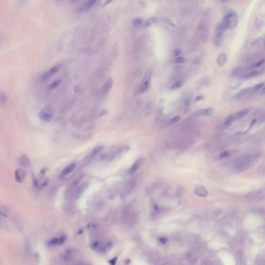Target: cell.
I'll list each match as a JSON object with an SVG mask.
<instances>
[{
    "label": "cell",
    "mask_w": 265,
    "mask_h": 265,
    "mask_svg": "<svg viewBox=\"0 0 265 265\" xmlns=\"http://www.w3.org/2000/svg\"><path fill=\"white\" fill-rule=\"evenodd\" d=\"M238 17L237 14L235 13H229L224 17L223 20L224 24L227 29L232 30L237 26Z\"/></svg>",
    "instance_id": "6da1fadb"
},
{
    "label": "cell",
    "mask_w": 265,
    "mask_h": 265,
    "mask_svg": "<svg viewBox=\"0 0 265 265\" xmlns=\"http://www.w3.org/2000/svg\"><path fill=\"white\" fill-rule=\"evenodd\" d=\"M55 111L53 108L50 106H47L42 108L39 113V117L42 121L50 122L52 119Z\"/></svg>",
    "instance_id": "7a4b0ae2"
},
{
    "label": "cell",
    "mask_w": 265,
    "mask_h": 265,
    "mask_svg": "<svg viewBox=\"0 0 265 265\" xmlns=\"http://www.w3.org/2000/svg\"><path fill=\"white\" fill-rule=\"evenodd\" d=\"M60 68V65H56L55 66L51 67L50 70H47V72H46L43 74V75L42 76V79L43 80H46L49 79L51 78L53 75L58 72Z\"/></svg>",
    "instance_id": "3957f363"
},
{
    "label": "cell",
    "mask_w": 265,
    "mask_h": 265,
    "mask_svg": "<svg viewBox=\"0 0 265 265\" xmlns=\"http://www.w3.org/2000/svg\"><path fill=\"white\" fill-rule=\"evenodd\" d=\"M65 241H66V238L64 237V236L53 238L48 241L47 245L49 246H61V245L65 243Z\"/></svg>",
    "instance_id": "277c9868"
},
{
    "label": "cell",
    "mask_w": 265,
    "mask_h": 265,
    "mask_svg": "<svg viewBox=\"0 0 265 265\" xmlns=\"http://www.w3.org/2000/svg\"><path fill=\"white\" fill-rule=\"evenodd\" d=\"M151 79V73L148 72L142 80L140 84V90L141 92L146 91L149 87Z\"/></svg>",
    "instance_id": "5b68a950"
},
{
    "label": "cell",
    "mask_w": 265,
    "mask_h": 265,
    "mask_svg": "<svg viewBox=\"0 0 265 265\" xmlns=\"http://www.w3.org/2000/svg\"><path fill=\"white\" fill-rule=\"evenodd\" d=\"M27 172L24 170L18 169H16L15 172V180L18 183H22L26 177Z\"/></svg>",
    "instance_id": "8992f818"
},
{
    "label": "cell",
    "mask_w": 265,
    "mask_h": 265,
    "mask_svg": "<svg viewBox=\"0 0 265 265\" xmlns=\"http://www.w3.org/2000/svg\"><path fill=\"white\" fill-rule=\"evenodd\" d=\"M76 167V164L75 163H71L70 165H67V166L65 168L62 170V172H61L60 175V177L61 178H63L65 177V176H66L70 174V173L72 172L74 170Z\"/></svg>",
    "instance_id": "52a82bcc"
},
{
    "label": "cell",
    "mask_w": 265,
    "mask_h": 265,
    "mask_svg": "<svg viewBox=\"0 0 265 265\" xmlns=\"http://www.w3.org/2000/svg\"><path fill=\"white\" fill-rule=\"evenodd\" d=\"M98 0H88L84 6H82L81 8H79V10H80L81 12H82V11L88 12V11H89L92 8L93 5H94L95 3Z\"/></svg>",
    "instance_id": "ba28073f"
},
{
    "label": "cell",
    "mask_w": 265,
    "mask_h": 265,
    "mask_svg": "<svg viewBox=\"0 0 265 265\" xmlns=\"http://www.w3.org/2000/svg\"><path fill=\"white\" fill-rule=\"evenodd\" d=\"M233 121H234V120H233V115H229L226 119L225 121L224 122V123L221 126L220 128V130L221 131H223L228 129Z\"/></svg>",
    "instance_id": "9c48e42d"
},
{
    "label": "cell",
    "mask_w": 265,
    "mask_h": 265,
    "mask_svg": "<svg viewBox=\"0 0 265 265\" xmlns=\"http://www.w3.org/2000/svg\"><path fill=\"white\" fill-rule=\"evenodd\" d=\"M19 163L22 166L29 167L31 166V162L30 158L26 154H23L19 158Z\"/></svg>",
    "instance_id": "30bf717a"
},
{
    "label": "cell",
    "mask_w": 265,
    "mask_h": 265,
    "mask_svg": "<svg viewBox=\"0 0 265 265\" xmlns=\"http://www.w3.org/2000/svg\"><path fill=\"white\" fill-rule=\"evenodd\" d=\"M113 85V81L112 79H109L104 84L102 88V92L103 94H107L110 92Z\"/></svg>",
    "instance_id": "8fae6325"
},
{
    "label": "cell",
    "mask_w": 265,
    "mask_h": 265,
    "mask_svg": "<svg viewBox=\"0 0 265 265\" xmlns=\"http://www.w3.org/2000/svg\"><path fill=\"white\" fill-rule=\"evenodd\" d=\"M195 193L200 197H206L208 195L207 190L203 186H197L195 187L194 190Z\"/></svg>",
    "instance_id": "7c38bea8"
},
{
    "label": "cell",
    "mask_w": 265,
    "mask_h": 265,
    "mask_svg": "<svg viewBox=\"0 0 265 265\" xmlns=\"http://www.w3.org/2000/svg\"><path fill=\"white\" fill-rule=\"evenodd\" d=\"M74 254H75V251L73 249H67V250L65 251V252L64 253L63 255V258L66 261H70L73 257Z\"/></svg>",
    "instance_id": "4fadbf2b"
},
{
    "label": "cell",
    "mask_w": 265,
    "mask_h": 265,
    "mask_svg": "<svg viewBox=\"0 0 265 265\" xmlns=\"http://www.w3.org/2000/svg\"><path fill=\"white\" fill-rule=\"evenodd\" d=\"M142 163V159H138V161H137L134 164V165L132 166V167H131V168L130 169L129 173L130 175H133L134 173L137 169H138V168H139V167L140 166V165H141Z\"/></svg>",
    "instance_id": "5bb4252c"
},
{
    "label": "cell",
    "mask_w": 265,
    "mask_h": 265,
    "mask_svg": "<svg viewBox=\"0 0 265 265\" xmlns=\"http://www.w3.org/2000/svg\"><path fill=\"white\" fill-rule=\"evenodd\" d=\"M248 112H249V110L246 109H244L242 110L239 111V112H236L234 114H232L233 120H234V121H235L241 118H242L243 116H246Z\"/></svg>",
    "instance_id": "9a60e30c"
},
{
    "label": "cell",
    "mask_w": 265,
    "mask_h": 265,
    "mask_svg": "<svg viewBox=\"0 0 265 265\" xmlns=\"http://www.w3.org/2000/svg\"><path fill=\"white\" fill-rule=\"evenodd\" d=\"M213 110L211 108H207L206 109H201L197 112V116H210L212 114Z\"/></svg>",
    "instance_id": "2e32d148"
},
{
    "label": "cell",
    "mask_w": 265,
    "mask_h": 265,
    "mask_svg": "<svg viewBox=\"0 0 265 265\" xmlns=\"http://www.w3.org/2000/svg\"><path fill=\"white\" fill-rule=\"evenodd\" d=\"M227 60V56L225 53H222L221 55L219 56L218 58L217 59V63L220 65V66H223L226 62Z\"/></svg>",
    "instance_id": "e0dca14e"
},
{
    "label": "cell",
    "mask_w": 265,
    "mask_h": 265,
    "mask_svg": "<svg viewBox=\"0 0 265 265\" xmlns=\"http://www.w3.org/2000/svg\"><path fill=\"white\" fill-rule=\"evenodd\" d=\"M104 149V147L102 146H98L96 147L91 152L89 155V158H92L94 156H95L96 155L98 154V153L100 152Z\"/></svg>",
    "instance_id": "ac0fdd59"
},
{
    "label": "cell",
    "mask_w": 265,
    "mask_h": 265,
    "mask_svg": "<svg viewBox=\"0 0 265 265\" xmlns=\"http://www.w3.org/2000/svg\"><path fill=\"white\" fill-rule=\"evenodd\" d=\"M250 89H251L250 88H244V89H243L242 90H241L240 92H239L237 93V94L236 95V98L237 99L241 98L244 95H246L250 90H251Z\"/></svg>",
    "instance_id": "d6986e66"
},
{
    "label": "cell",
    "mask_w": 265,
    "mask_h": 265,
    "mask_svg": "<svg viewBox=\"0 0 265 265\" xmlns=\"http://www.w3.org/2000/svg\"><path fill=\"white\" fill-rule=\"evenodd\" d=\"M100 246L101 244L98 241L93 242L91 244V248L95 251H98Z\"/></svg>",
    "instance_id": "ffe728a7"
},
{
    "label": "cell",
    "mask_w": 265,
    "mask_h": 265,
    "mask_svg": "<svg viewBox=\"0 0 265 265\" xmlns=\"http://www.w3.org/2000/svg\"><path fill=\"white\" fill-rule=\"evenodd\" d=\"M156 21V19L154 18H151L149 19H148L147 20L144 22V28H148L149 27L150 25L153 24Z\"/></svg>",
    "instance_id": "44dd1931"
},
{
    "label": "cell",
    "mask_w": 265,
    "mask_h": 265,
    "mask_svg": "<svg viewBox=\"0 0 265 265\" xmlns=\"http://www.w3.org/2000/svg\"><path fill=\"white\" fill-rule=\"evenodd\" d=\"M60 83V80H56L55 81L53 82L52 84H49L48 85V89L49 90H53V89H55L58 86L59 84Z\"/></svg>",
    "instance_id": "7402d4cb"
},
{
    "label": "cell",
    "mask_w": 265,
    "mask_h": 265,
    "mask_svg": "<svg viewBox=\"0 0 265 265\" xmlns=\"http://www.w3.org/2000/svg\"><path fill=\"white\" fill-rule=\"evenodd\" d=\"M258 74H259L258 72H257V71H253V72H251L249 73L246 74V75L244 76V77L246 79L251 78L253 77L257 76Z\"/></svg>",
    "instance_id": "603a6c76"
},
{
    "label": "cell",
    "mask_w": 265,
    "mask_h": 265,
    "mask_svg": "<svg viewBox=\"0 0 265 265\" xmlns=\"http://www.w3.org/2000/svg\"><path fill=\"white\" fill-rule=\"evenodd\" d=\"M1 103L2 105H5L7 101V96L5 93L1 92Z\"/></svg>",
    "instance_id": "cb8c5ba5"
},
{
    "label": "cell",
    "mask_w": 265,
    "mask_h": 265,
    "mask_svg": "<svg viewBox=\"0 0 265 265\" xmlns=\"http://www.w3.org/2000/svg\"><path fill=\"white\" fill-rule=\"evenodd\" d=\"M142 20L140 18H136L132 22V25L134 27H138L142 24Z\"/></svg>",
    "instance_id": "d4e9b609"
},
{
    "label": "cell",
    "mask_w": 265,
    "mask_h": 265,
    "mask_svg": "<svg viewBox=\"0 0 265 265\" xmlns=\"http://www.w3.org/2000/svg\"><path fill=\"white\" fill-rule=\"evenodd\" d=\"M182 83L181 81H177L172 85V89L173 90L178 89L182 86Z\"/></svg>",
    "instance_id": "484cf974"
},
{
    "label": "cell",
    "mask_w": 265,
    "mask_h": 265,
    "mask_svg": "<svg viewBox=\"0 0 265 265\" xmlns=\"http://www.w3.org/2000/svg\"><path fill=\"white\" fill-rule=\"evenodd\" d=\"M260 153H256L254 154L250 155L249 157L248 158L249 160L250 161H254L255 159H257V158H258L260 156Z\"/></svg>",
    "instance_id": "4316f807"
},
{
    "label": "cell",
    "mask_w": 265,
    "mask_h": 265,
    "mask_svg": "<svg viewBox=\"0 0 265 265\" xmlns=\"http://www.w3.org/2000/svg\"><path fill=\"white\" fill-rule=\"evenodd\" d=\"M229 152L228 151H225V152H224L223 153H221L220 155H219L218 158L219 159H223L224 158H227V156H228L229 155Z\"/></svg>",
    "instance_id": "83f0119b"
},
{
    "label": "cell",
    "mask_w": 265,
    "mask_h": 265,
    "mask_svg": "<svg viewBox=\"0 0 265 265\" xmlns=\"http://www.w3.org/2000/svg\"><path fill=\"white\" fill-rule=\"evenodd\" d=\"M263 85H264L263 83H261V84L256 85L254 87V88H253L252 89V91L251 93H253V92H256V91H257L258 90H260V89H261V88L263 87Z\"/></svg>",
    "instance_id": "f1b7e54d"
},
{
    "label": "cell",
    "mask_w": 265,
    "mask_h": 265,
    "mask_svg": "<svg viewBox=\"0 0 265 265\" xmlns=\"http://www.w3.org/2000/svg\"><path fill=\"white\" fill-rule=\"evenodd\" d=\"M264 62H265V60H260V61H258V62H256V63H255L252 64L251 67H254V68L260 67L264 63Z\"/></svg>",
    "instance_id": "f546056e"
},
{
    "label": "cell",
    "mask_w": 265,
    "mask_h": 265,
    "mask_svg": "<svg viewBox=\"0 0 265 265\" xmlns=\"http://www.w3.org/2000/svg\"><path fill=\"white\" fill-rule=\"evenodd\" d=\"M185 61V59L183 58V57L182 56H179L177 58H176L175 60V62L176 63H183Z\"/></svg>",
    "instance_id": "4dcf8cb0"
},
{
    "label": "cell",
    "mask_w": 265,
    "mask_h": 265,
    "mask_svg": "<svg viewBox=\"0 0 265 265\" xmlns=\"http://www.w3.org/2000/svg\"><path fill=\"white\" fill-rule=\"evenodd\" d=\"M84 178V176H80V177H79V178H78L74 182L73 186H77V184L79 183V182L82 180V178Z\"/></svg>",
    "instance_id": "1f68e13d"
},
{
    "label": "cell",
    "mask_w": 265,
    "mask_h": 265,
    "mask_svg": "<svg viewBox=\"0 0 265 265\" xmlns=\"http://www.w3.org/2000/svg\"><path fill=\"white\" fill-rule=\"evenodd\" d=\"M265 121V115H263L259 118L258 120L257 121V123L258 125H260L263 123Z\"/></svg>",
    "instance_id": "d6a6232c"
},
{
    "label": "cell",
    "mask_w": 265,
    "mask_h": 265,
    "mask_svg": "<svg viewBox=\"0 0 265 265\" xmlns=\"http://www.w3.org/2000/svg\"><path fill=\"white\" fill-rule=\"evenodd\" d=\"M179 120H180V117H179V116H175V117L173 118L170 120V123H172V124L175 123H176V122H177Z\"/></svg>",
    "instance_id": "836d02e7"
},
{
    "label": "cell",
    "mask_w": 265,
    "mask_h": 265,
    "mask_svg": "<svg viewBox=\"0 0 265 265\" xmlns=\"http://www.w3.org/2000/svg\"><path fill=\"white\" fill-rule=\"evenodd\" d=\"M117 260H118V257H115V258H112V260H110L109 261V263L110 265H115V264L116 263V262H117Z\"/></svg>",
    "instance_id": "e575fe53"
},
{
    "label": "cell",
    "mask_w": 265,
    "mask_h": 265,
    "mask_svg": "<svg viewBox=\"0 0 265 265\" xmlns=\"http://www.w3.org/2000/svg\"><path fill=\"white\" fill-rule=\"evenodd\" d=\"M113 0H105V1L102 4V7H106L109 4H110Z\"/></svg>",
    "instance_id": "d590c367"
},
{
    "label": "cell",
    "mask_w": 265,
    "mask_h": 265,
    "mask_svg": "<svg viewBox=\"0 0 265 265\" xmlns=\"http://www.w3.org/2000/svg\"><path fill=\"white\" fill-rule=\"evenodd\" d=\"M180 54V50H175L173 52V55L175 56H179Z\"/></svg>",
    "instance_id": "8d00e7d4"
},
{
    "label": "cell",
    "mask_w": 265,
    "mask_h": 265,
    "mask_svg": "<svg viewBox=\"0 0 265 265\" xmlns=\"http://www.w3.org/2000/svg\"><path fill=\"white\" fill-rule=\"evenodd\" d=\"M203 99V96L202 95H199V96H198L196 97V98H195L194 102H197L201 100V99Z\"/></svg>",
    "instance_id": "74e56055"
},
{
    "label": "cell",
    "mask_w": 265,
    "mask_h": 265,
    "mask_svg": "<svg viewBox=\"0 0 265 265\" xmlns=\"http://www.w3.org/2000/svg\"><path fill=\"white\" fill-rule=\"evenodd\" d=\"M256 122V120H255V119L254 120H253V121H252L251 123V124H250V125L249 129H248V130H247V131H250L251 130V129L252 128V127L253 126V125H254L255 124Z\"/></svg>",
    "instance_id": "f35d334b"
},
{
    "label": "cell",
    "mask_w": 265,
    "mask_h": 265,
    "mask_svg": "<svg viewBox=\"0 0 265 265\" xmlns=\"http://www.w3.org/2000/svg\"><path fill=\"white\" fill-rule=\"evenodd\" d=\"M191 102V100L190 99H186V101H184V104L186 105V106H188V105H189L190 104Z\"/></svg>",
    "instance_id": "ab89813d"
},
{
    "label": "cell",
    "mask_w": 265,
    "mask_h": 265,
    "mask_svg": "<svg viewBox=\"0 0 265 265\" xmlns=\"http://www.w3.org/2000/svg\"><path fill=\"white\" fill-rule=\"evenodd\" d=\"M159 241H160V242H161L162 244H164L166 240V239H164V238H161V239H159Z\"/></svg>",
    "instance_id": "60d3db41"
},
{
    "label": "cell",
    "mask_w": 265,
    "mask_h": 265,
    "mask_svg": "<svg viewBox=\"0 0 265 265\" xmlns=\"http://www.w3.org/2000/svg\"><path fill=\"white\" fill-rule=\"evenodd\" d=\"M261 94H265V87H264L263 89L261 90L260 92Z\"/></svg>",
    "instance_id": "b9f144b4"
},
{
    "label": "cell",
    "mask_w": 265,
    "mask_h": 265,
    "mask_svg": "<svg viewBox=\"0 0 265 265\" xmlns=\"http://www.w3.org/2000/svg\"><path fill=\"white\" fill-rule=\"evenodd\" d=\"M77 0H70V3H75Z\"/></svg>",
    "instance_id": "7bdbcfd3"
},
{
    "label": "cell",
    "mask_w": 265,
    "mask_h": 265,
    "mask_svg": "<svg viewBox=\"0 0 265 265\" xmlns=\"http://www.w3.org/2000/svg\"><path fill=\"white\" fill-rule=\"evenodd\" d=\"M219 1H220L221 2H222V3H224V2H226L228 1L229 0H219Z\"/></svg>",
    "instance_id": "ee69618b"
},
{
    "label": "cell",
    "mask_w": 265,
    "mask_h": 265,
    "mask_svg": "<svg viewBox=\"0 0 265 265\" xmlns=\"http://www.w3.org/2000/svg\"><path fill=\"white\" fill-rule=\"evenodd\" d=\"M59 1H60V0H59Z\"/></svg>",
    "instance_id": "f6af8a7d"
}]
</instances>
